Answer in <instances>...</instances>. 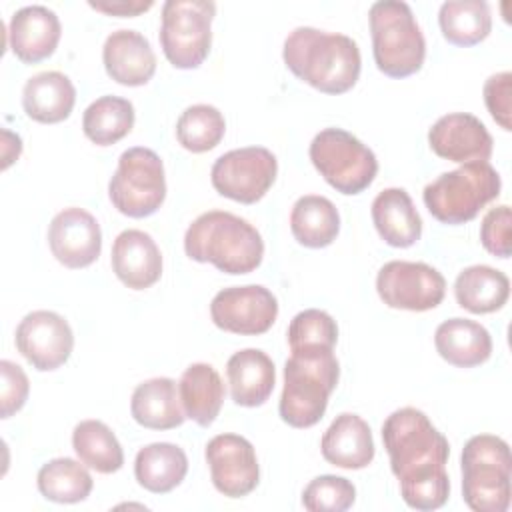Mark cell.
Here are the masks:
<instances>
[{"label":"cell","mask_w":512,"mask_h":512,"mask_svg":"<svg viewBox=\"0 0 512 512\" xmlns=\"http://www.w3.org/2000/svg\"><path fill=\"white\" fill-rule=\"evenodd\" d=\"M382 442L402 500L414 510L442 508L450 496V444L418 408L394 410L382 424Z\"/></svg>","instance_id":"6da1fadb"},{"label":"cell","mask_w":512,"mask_h":512,"mask_svg":"<svg viewBox=\"0 0 512 512\" xmlns=\"http://www.w3.org/2000/svg\"><path fill=\"white\" fill-rule=\"evenodd\" d=\"M282 58L296 78L324 94L348 92L362 68L360 48L350 36L312 26H298L286 36Z\"/></svg>","instance_id":"7a4b0ae2"},{"label":"cell","mask_w":512,"mask_h":512,"mask_svg":"<svg viewBox=\"0 0 512 512\" xmlns=\"http://www.w3.org/2000/svg\"><path fill=\"white\" fill-rule=\"evenodd\" d=\"M184 252L194 262H210L226 274L254 272L264 258L260 232L226 210L200 214L184 234Z\"/></svg>","instance_id":"3957f363"},{"label":"cell","mask_w":512,"mask_h":512,"mask_svg":"<svg viewBox=\"0 0 512 512\" xmlns=\"http://www.w3.org/2000/svg\"><path fill=\"white\" fill-rule=\"evenodd\" d=\"M340 378V364L330 348L292 350L284 364L280 418L292 428L318 424Z\"/></svg>","instance_id":"277c9868"},{"label":"cell","mask_w":512,"mask_h":512,"mask_svg":"<svg viewBox=\"0 0 512 512\" xmlns=\"http://www.w3.org/2000/svg\"><path fill=\"white\" fill-rule=\"evenodd\" d=\"M368 22L374 62L382 74L390 78H406L422 68L426 40L406 2H374L368 12Z\"/></svg>","instance_id":"5b68a950"},{"label":"cell","mask_w":512,"mask_h":512,"mask_svg":"<svg viewBox=\"0 0 512 512\" xmlns=\"http://www.w3.org/2000/svg\"><path fill=\"white\" fill-rule=\"evenodd\" d=\"M462 498L474 512H506L512 496V456L494 434L472 436L462 450Z\"/></svg>","instance_id":"8992f818"},{"label":"cell","mask_w":512,"mask_h":512,"mask_svg":"<svg viewBox=\"0 0 512 512\" xmlns=\"http://www.w3.org/2000/svg\"><path fill=\"white\" fill-rule=\"evenodd\" d=\"M502 180L490 162H466L424 186L422 200L442 224H464L500 196Z\"/></svg>","instance_id":"52a82bcc"},{"label":"cell","mask_w":512,"mask_h":512,"mask_svg":"<svg viewBox=\"0 0 512 512\" xmlns=\"http://www.w3.org/2000/svg\"><path fill=\"white\" fill-rule=\"evenodd\" d=\"M308 154L320 176L346 196L364 192L378 172L374 152L342 128L320 130L312 138Z\"/></svg>","instance_id":"ba28073f"},{"label":"cell","mask_w":512,"mask_h":512,"mask_svg":"<svg viewBox=\"0 0 512 512\" xmlns=\"http://www.w3.org/2000/svg\"><path fill=\"white\" fill-rule=\"evenodd\" d=\"M108 198L128 218L152 216L166 198V176L160 156L144 146L124 150L110 178Z\"/></svg>","instance_id":"9c48e42d"},{"label":"cell","mask_w":512,"mask_h":512,"mask_svg":"<svg viewBox=\"0 0 512 512\" xmlns=\"http://www.w3.org/2000/svg\"><path fill=\"white\" fill-rule=\"evenodd\" d=\"M214 14L216 4L206 0H168L162 4L160 46L174 68L192 70L208 58Z\"/></svg>","instance_id":"30bf717a"},{"label":"cell","mask_w":512,"mask_h":512,"mask_svg":"<svg viewBox=\"0 0 512 512\" xmlns=\"http://www.w3.org/2000/svg\"><path fill=\"white\" fill-rule=\"evenodd\" d=\"M278 174L276 156L262 146L236 148L212 164L214 190L240 204H256L272 188Z\"/></svg>","instance_id":"8fae6325"},{"label":"cell","mask_w":512,"mask_h":512,"mask_svg":"<svg viewBox=\"0 0 512 512\" xmlns=\"http://www.w3.org/2000/svg\"><path fill=\"white\" fill-rule=\"evenodd\" d=\"M376 292L390 308L426 312L444 300L446 280L430 264L390 260L378 270Z\"/></svg>","instance_id":"7c38bea8"},{"label":"cell","mask_w":512,"mask_h":512,"mask_svg":"<svg viewBox=\"0 0 512 512\" xmlns=\"http://www.w3.org/2000/svg\"><path fill=\"white\" fill-rule=\"evenodd\" d=\"M278 316L276 296L260 286H230L220 290L210 302L212 322L232 334L258 336L272 328Z\"/></svg>","instance_id":"4fadbf2b"},{"label":"cell","mask_w":512,"mask_h":512,"mask_svg":"<svg viewBox=\"0 0 512 512\" xmlns=\"http://www.w3.org/2000/svg\"><path fill=\"white\" fill-rule=\"evenodd\" d=\"M14 342L32 368L50 372L70 358L74 334L60 314L52 310H34L20 320Z\"/></svg>","instance_id":"5bb4252c"},{"label":"cell","mask_w":512,"mask_h":512,"mask_svg":"<svg viewBox=\"0 0 512 512\" xmlns=\"http://www.w3.org/2000/svg\"><path fill=\"white\" fill-rule=\"evenodd\" d=\"M214 488L228 498L248 496L260 482L254 446L238 434H218L204 450Z\"/></svg>","instance_id":"9a60e30c"},{"label":"cell","mask_w":512,"mask_h":512,"mask_svg":"<svg viewBox=\"0 0 512 512\" xmlns=\"http://www.w3.org/2000/svg\"><path fill=\"white\" fill-rule=\"evenodd\" d=\"M52 256L66 268H86L100 256L102 230L98 220L84 208L60 210L48 226Z\"/></svg>","instance_id":"2e32d148"},{"label":"cell","mask_w":512,"mask_h":512,"mask_svg":"<svg viewBox=\"0 0 512 512\" xmlns=\"http://www.w3.org/2000/svg\"><path fill=\"white\" fill-rule=\"evenodd\" d=\"M428 144L436 156L458 164L488 162L494 148L486 126L468 112H452L438 118L428 130Z\"/></svg>","instance_id":"e0dca14e"},{"label":"cell","mask_w":512,"mask_h":512,"mask_svg":"<svg viewBox=\"0 0 512 512\" xmlns=\"http://www.w3.org/2000/svg\"><path fill=\"white\" fill-rule=\"evenodd\" d=\"M60 36V18L54 10L40 4L16 10L8 24L10 50L24 64H38L52 56Z\"/></svg>","instance_id":"ac0fdd59"},{"label":"cell","mask_w":512,"mask_h":512,"mask_svg":"<svg viewBox=\"0 0 512 512\" xmlns=\"http://www.w3.org/2000/svg\"><path fill=\"white\" fill-rule=\"evenodd\" d=\"M112 270L132 290L150 288L162 276L160 248L148 232L136 228L124 230L112 244Z\"/></svg>","instance_id":"d6986e66"},{"label":"cell","mask_w":512,"mask_h":512,"mask_svg":"<svg viewBox=\"0 0 512 512\" xmlns=\"http://www.w3.org/2000/svg\"><path fill=\"white\" fill-rule=\"evenodd\" d=\"M106 74L122 86H144L156 72V54L148 38L136 30L112 32L102 48Z\"/></svg>","instance_id":"ffe728a7"},{"label":"cell","mask_w":512,"mask_h":512,"mask_svg":"<svg viewBox=\"0 0 512 512\" xmlns=\"http://www.w3.org/2000/svg\"><path fill=\"white\" fill-rule=\"evenodd\" d=\"M326 462L344 470L366 468L374 460L372 430L358 414H338L320 440Z\"/></svg>","instance_id":"44dd1931"},{"label":"cell","mask_w":512,"mask_h":512,"mask_svg":"<svg viewBox=\"0 0 512 512\" xmlns=\"http://www.w3.org/2000/svg\"><path fill=\"white\" fill-rule=\"evenodd\" d=\"M226 376L234 404L244 408L262 406L270 398L276 384L274 362L258 348L234 352L228 358Z\"/></svg>","instance_id":"7402d4cb"},{"label":"cell","mask_w":512,"mask_h":512,"mask_svg":"<svg viewBox=\"0 0 512 512\" xmlns=\"http://www.w3.org/2000/svg\"><path fill=\"white\" fill-rule=\"evenodd\" d=\"M372 222L380 238L394 248H410L422 236V218L404 188H386L372 202Z\"/></svg>","instance_id":"603a6c76"},{"label":"cell","mask_w":512,"mask_h":512,"mask_svg":"<svg viewBox=\"0 0 512 512\" xmlns=\"http://www.w3.org/2000/svg\"><path fill=\"white\" fill-rule=\"evenodd\" d=\"M76 102L72 80L56 70L34 74L22 88V106L28 118L40 124H58L66 120Z\"/></svg>","instance_id":"cb8c5ba5"},{"label":"cell","mask_w":512,"mask_h":512,"mask_svg":"<svg viewBox=\"0 0 512 512\" xmlns=\"http://www.w3.org/2000/svg\"><path fill=\"white\" fill-rule=\"evenodd\" d=\"M434 346L442 360L458 368H474L484 364L492 354L490 332L474 320L450 318L434 332Z\"/></svg>","instance_id":"d4e9b609"},{"label":"cell","mask_w":512,"mask_h":512,"mask_svg":"<svg viewBox=\"0 0 512 512\" xmlns=\"http://www.w3.org/2000/svg\"><path fill=\"white\" fill-rule=\"evenodd\" d=\"M132 418L150 430H172L184 424L186 414L172 378H150L140 382L130 400Z\"/></svg>","instance_id":"484cf974"},{"label":"cell","mask_w":512,"mask_h":512,"mask_svg":"<svg viewBox=\"0 0 512 512\" xmlns=\"http://www.w3.org/2000/svg\"><path fill=\"white\" fill-rule=\"evenodd\" d=\"M178 394L186 418L194 420L202 428H208L220 414L226 390L214 366L196 362L182 372Z\"/></svg>","instance_id":"4316f807"},{"label":"cell","mask_w":512,"mask_h":512,"mask_svg":"<svg viewBox=\"0 0 512 512\" xmlns=\"http://www.w3.org/2000/svg\"><path fill=\"white\" fill-rule=\"evenodd\" d=\"M454 296L460 308L472 314H490L506 304L510 296V280L504 272L492 266L474 264L456 276Z\"/></svg>","instance_id":"83f0119b"},{"label":"cell","mask_w":512,"mask_h":512,"mask_svg":"<svg viewBox=\"0 0 512 512\" xmlns=\"http://www.w3.org/2000/svg\"><path fill=\"white\" fill-rule=\"evenodd\" d=\"M188 472L186 452L170 442H152L138 450L134 460V476L138 484L152 494L174 490Z\"/></svg>","instance_id":"f1b7e54d"},{"label":"cell","mask_w":512,"mask_h":512,"mask_svg":"<svg viewBox=\"0 0 512 512\" xmlns=\"http://www.w3.org/2000/svg\"><path fill=\"white\" fill-rule=\"evenodd\" d=\"M290 230L298 244L306 248H326L340 232L338 208L324 196H300L290 212Z\"/></svg>","instance_id":"f546056e"},{"label":"cell","mask_w":512,"mask_h":512,"mask_svg":"<svg viewBox=\"0 0 512 512\" xmlns=\"http://www.w3.org/2000/svg\"><path fill=\"white\" fill-rule=\"evenodd\" d=\"M438 24L450 44L468 48L488 38L492 16L482 0H448L440 6Z\"/></svg>","instance_id":"4dcf8cb0"},{"label":"cell","mask_w":512,"mask_h":512,"mask_svg":"<svg viewBox=\"0 0 512 512\" xmlns=\"http://www.w3.org/2000/svg\"><path fill=\"white\" fill-rule=\"evenodd\" d=\"M72 448L82 464L100 472H118L124 464V452L114 432L100 420H82L74 426Z\"/></svg>","instance_id":"1f68e13d"},{"label":"cell","mask_w":512,"mask_h":512,"mask_svg":"<svg viewBox=\"0 0 512 512\" xmlns=\"http://www.w3.org/2000/svg\"><path fill=\"white\" fill-rule=\"evenodd\" d=\"M134 106L120 96H100L82 116V130L96 146H110L130 134L134 126Z\"/></svg>","instance_id":"d6a6232c"},{"label":"cell","mask_w":512,"mask_h":512,"mask_svg":"<svg viewBox=\"0 0 512 512\" xmlns=\"http://www.w3.org/2000/svg\"><path fill=\"white\" fill-rule=\"evenodd\" d=\"M40 494L58 504H76L90 496L94 480L86 470V464H80L72 458H54L48 460L36 476Z\"/></svg>","instance_id":"836d02e7"},{"label":"cell","mask_w":512,"mask_h":512,"mask_svg":"<svg viewBox=\"0 0 512 512\" xmlns=\"http://www.w3.org/2000/svg\"><path fill=\"white\" fill-rule=\"evenodd\" d=\"M226 132V120L216 106H188L176 122V138L182 148L194 154L208 152L220 144Z\"/></svg>","instance_id":"e575fe53"},{"label":"cell","mask_w":512,"mask_h":512,"mask_svg":"<svg viewBox=\"0 0 512 512\" xmlns=\"http://www.w3.org/2000/svg\"><path fill=\"white\" fill-rule=\"evenodd\" d=\"M338 340L336 320L318 308H308L298 312L288 326V346L290 350L302 348H330L334 350Z\"/></svg>","instance_id":"d590c367"},{"label":"cell","mask_w":512,"mask_h":512,"mask_svg":"<svg viewBox=\"0 0 512 512\" xmlns=\"http://www.w3.org/2000/svg\"><path fill=\"white\" fill-rule=\"evenodd\" d=\"M356 500L354 484L344 476L322 474L308 482L302 492V504L310 512H344Z\"/></svg>","instance_id":"8d00e7d4"},{"label":"cell","mask_w":512,"mask_h":512,"mask_svg":"<svg viewBox=\"0 0 512 512\" xmlns=\"http://www.w3.org/2000/svg\"><path fill=\"white\" fill-rule=\"evenodd\" d=\"M510 226H512V214L508 204L490 208L484 214L480 224V242L492 256H498V258L510 256Z\"/></svg>","instance_id":"74e56055"},{"label":"cell","mask_w":512,"mask_h":512,"mask_svg":"<svg viewBox=\"0 0 512 512\" xmlns=\"http://www.w3.org/2000/svg\"><path fill=\"white\" fill-rule=\"evenodd\" d=\"M484 104L494 118L496 124H500L502 130H512V74L510 72H498L492 74L482 88Z\"/></svg>","instance_id":"f35d334b"},{"label":"cell","mask_w":512,"mask_h":512,"mask_svg":"<svg viewBox=\"0 0 512 512\" xmlns=\"http://www.w3.org/2000/svg\"><path fill=\"white\" fill-rule=\"evenodd\" d=\"M0 376H2L0 416L10 418L26 404L28 392H30V382H28L26 372L10 360L0 362Z\"/></svg>","instance_id":"ab89813d"},{"label":"cell","mask_w":512,"mask_h":512,"mask_svg":"<svg viewBox=\"0 0 512 512\" xmlns=\"http://www.w3.org/2000/svg\"><path fill=\"white\" fill-rule=\"evenodd\" d=\"M90 8L108 14V16H120V18H132L138 16L154 6L152 0H90Z\"/></svg>","instance_id":"60d3db41"}]
</instances>
